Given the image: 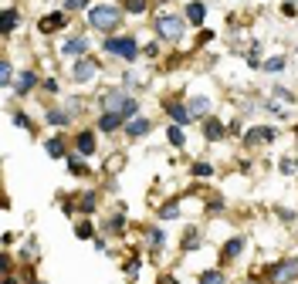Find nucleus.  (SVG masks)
I'll use <instances>...</instances> for the list:
<instances>
[{
  "label": "nucleus",
  "mask_w": 298,
  "mask_h": 284,
  "mask_svg": "<svg viewBox=\"0 0 298 284\" xmlns=\"http://www.w3.org/2000/svg\"><path fill=\"white\" fill-rule=\"evenodd\" d=\"M183 27H186V24L176 17V14H159V17H156V34L166 38V41H180Z\"/></svg>",
  "instance_id": "obj_1"
},
{
  "label": "nucleus",
  "mask_w": 298,
  "mask_h": 284,
  "mask_svg": "<svg viewBox=\"0 0 298 284\" xmlns=\"http://www.w3.org/2000/svg\"><path fill=\"white\" fill-rule=\"evenodd\" d=\"M119 7H92V14H88V20H92V27H98V31H112V27H119Z\"/></svg>",
  "instance_id": "obj_2"
},
{
  "label": "nucleus",
  "mask_w": 298,
  "mask_h": 284,
  "mask_svg": "<svg viewBox=\"0 0 298 284\" xmlns=\"http://www.w3.org/2000/svg\"><path fill=\"white\" fill-rule=\"evenodd\" d=\"M105 51L115 55V57H122V61H132V57L139 55V48H136L132 38H109L105 41Z\"/></svg>",
  "instance_id": "obj_3"
},
{
  "label": "nucleus",
  "mask_w": 298,
  "mask_h": 284,
  "mask_svg": "<svg viewBox=\"0 0 298 284\" xmlns=\"http://www.w3.org/2000/svg\"><path fill=\"white\" fill-rule=\"evenodd\" d=\"M95 71H98V61H95V57H78V64H74V81H88Z\"/></svg>",
  "instance_id": "obj_4"
},
{
  "label": "nucleus",
  "mask_w": 298,
  "mask_h": 284,
  "mask_svg": "<svg viewBox=\"0 0 298 284\" xmlns=\"http://www.w3.org/2000/svg\"><path fill=\"white\" fill-rule=\"evenodd\" d=\"M126 102H129L126 92H105V95H102V109H105V112H122Z\"/></svg>",
  "instance_id": "obj_5"
},
{
  "label": "nucleus",
  "mask_w": 298,
  "mask_h": 284,
  "mask_svg": "<svg viewBox=\"0 0 298 284\" xmlns=\"http://www.w3.org/2000/svg\"><path fill=\"white\" fill-rule=\"evenodd\" d=\"M122 118H126L122 112H102V118H98V129H102V132H112V129H119V125H122Z\"/></svg>",
  "instance_id": "obj_6"
},
{
  "label": "nucleus",
  "mask_w": 298,
  "mask_h": 284,
  "mask_svg": "<svg viewBox=\"0 0 298 284\" xmlns=\"http://www.w3.org/2000/svg\"><path fill=\"white\" fill-rule=\"evenodd\" d=\"M186 17H190V24H193V27H200V24H204V17H207V7L200 3V0L186 3Z\"/></svg>",
  "instance_id": "obj_7"
},
{
  "label": "nucleus",
  "mask_w": 298,
  "mask_h": 284,
  "mask_svg": "<svg viewBox=\"0 0 298 284\" xmlns=\"http://www.w3.org/2000/svg\"><path fill=\"white\" fill-rule=\"evenodd\" d=\"M292 278H298V267H292V264H278V267H271V281L285 284V281H292Z\"/></svg>",
  "instance_id": "obj_8"
},
{
  "label": "nucleus",
  "mask_w": 298,
  "mask_h": 284,
  "mask_svg": "<svg viewBox=\"0 0 298 284\" xmlns=\"http://www.w3.org/2000/svg\"><path fill=\"white\" fill-rule=\"evenodd\" d=\"M85 48H88V44H85V38H68L61 51H65L68 57H85Z\"/></svg>",
  "instance_id": "obj_9"
},
{
  "label": "nucleus",
  "mask_w": 298,
  "mask_h": 284,
  "mask_svg": "<svg viewBox=\"0 0 298 284\" xmlns=\"http://www.w3.org/2000/svg\"><path fill=\"white\" fill-rule=\"evenodd\" d=\"M152 125H149V118H129V125H126V135L132 139H139V135H146Z\"/></svg>",
  "instance_id": "obj_10"
},
{
  "label": "nucleus",
  "mask_w": 298,
  "mask_h": 284,
  "mask_svg": "<svg viewBox=\"0 0 298 284\" xmlns=\"http://www.w3.org/2000/svg\"><path fill=\"white\" fill-rule=\"evenodd\" d=\"M61 24H65V14H48V17H41V31L51 34V31H61Z\"/></svg>",
  "instance_id": "obj_11"
},
{
  "label": "nucleus",
  "mask_w": 298,
  "mask_h": 284,
  "mask_svg": "<svg viewBox=\"0 0 298 284\" xmlns=\"http://www.w3.org/2000/svg\"><path fill=\"white\" fill-rule=\"evenodd\" d=\"M275 129H264V125H261V129H251V132H247V142H271V139H275Z\"/></svg>",
  "instance_id": "obj_12"
},
{
  "label": "nucleus",
  "mask_w": 298,
  "mask_h": 284,
  "mask_svg": "<svg viewBox=\"0 0 298 284\" xmlns=\"http://www.w3.org/2000/svg\"><path fill=\"white\" fill-rule=\"evenodd\" d=\"M204 135L210 139V142H214V139H224V125L217 122V118H207L204 122Z\"/></svg>",
  "instance_id": "obj_13"
},
{
  "label": "nucleus",
  "mask_w": 298,
  "mask_h": 284,
  "mask_svg": "<svg viewBox=\"0 0 298 284\" xmlns=\"http://www.w3.org/2000/svg\"><path fill=\"white\" fill-rule=\"evenodd\" d=\"M34 71H20V78H17V92L24 95V92H31V88H34Z\"/></svg>",
  "instance_id": "obj_14"
},
{
  "label": "nucleus",
  "mask_w": 298,
  "mask_h": 284,
  "mask_svg": "<svg viewBox=\"0 0 298 284\" xmlns=\"http://www.w3.org/2000/svg\"><path fill=\"white\" fill-rule=\"evenodd\" d=\"M78 149H81V156H92V152H95V139H92V132H81V135H78Z\"/></svg>",
  "instance_id": "obj_15"
},
{
  "label": "nucleus",
  "mask_w": 298,
  "mask_h": 284,
  "mask_svg": "<svg viewBox=\"0 0 298 284\" xmlns=\"http://www.w3.org/2000/svg\"><path fill=\"white\" fill-rule=\"evenodd\" d=\"M169 115H173V122H176V125H186V122H190L186 105H169Z\"/></svg>",
  "instance_id": "obj_16"
},
{
  "label": "nucleus",
  "mask_w": 298,
  "mask_h": 284,
  "mask_svg": "<svg viewBox=\"0 0 298 284\" xmlns=\"http://www.w3.org/2000/svg\"><path fill=\"white\" fill-rule=\"evenodd\" d=\"M200 284H227V278H224L221 271H207L204 278H200Z\"/></svg>",
  "instance_id": "obj_17"
},
{
  "label": "nucleus",
  "mask_w": 298,
  "mask_h": 284,
  "mask_svg": "<svg viewBox=\"0 0 298 284\" xmlns=\"http://www.w3.org/2000/svg\"><path fill=\"white\" fill-rule=\"evenodd\" d=\"M159 217H163V220H176V217H180V203H166V207L159 210Z\"/></svg>",
  "instance_id": "obj_18"
},
{
  "label": "nucleus",
  "mask_w": 298,
  "mask_h": 284,
  "mask_svg": "<svg viewBox=\"0 0 298 284\" xmlns=\"http://www.w3.org/2000/svg\"><path fill=\"white\" fill-rule=\"evenodd\" d=\"M14 24H17V10L7 7V10H3V31H14Z\"/></svg>",
  "instance_id": "obj_19"
},
{
  "label": "nucleus",
  "mask_w": 298,
  "mask_h": 284,
  "mask_svg": "<svg viewBox=\"0 0 298 284\" xmlns=\"http://www.w3.org/2000/svg\"><path fill=\"white\" fill-rule=\"evenodd\" d=\"M275 95H278L281 102H288V98H292V95L285 92V88H278V92H275ZM268 109H271V112H275V115H285V112H288V109H285V105H268Z\"/></svg>",
  "instance_id": "obj_20"
},
{
  "label": "nucleus",
  "mask_w": 298,
  "mask_h": 284,
  "mask_svg": "<svg viewBox=\"0 0 298 284\" xmlns=\"http://www.w3.org/2000/svg\"><path fill=\"white\" fill-rule=\"evenodd\" d=\"M190 109H193L197 115H204L207 109H210V102H207V98H190Z\"/></svg>",
  "instance_id": "obj_21"
},
{
  "label": "nucleus",
  "mask_w": 298,
  "mask_h": 284,
  "mask_svg": "<svg viewBox=\"0 0 298 284\" xmlns=\"http://www.w3.org/2000/svg\"><path fill=\"white\" fill-rule=\"evenodd\" d=\"M44 149H48V156H65V146H61V139H51Z\"/></svg>",
  "instance_id": "obj_22"
},
{
  "label": "nucleus",
  "mask_w": 298,
  "mask_h": 284,
  "mask_svg": "<svg viewBox=\"0 0 298 284\" xmlns=\"http://www.w3.org/2000/svg\"><path fill=\"white\" fill-rule=\"evenodd\" d=\"M126 10L129 14H143L146 10V0H126Z\"/></svg>",
  "instance_id": "obj_23"
},
{
  "label": "nucleus",
  "mask_w": 298,
  "mask_h": 284,
  "mask_svg": "<svg viewBox=\"0 0 298 284\" xmlns=\"http://www.w3.org/2000/svg\"><path fill=\"white\" fill-rule=\"evenodd\" d=\"M166 135H169V142H173V146H183V129H180V125H173Z\"/></svg>",
  "instance_id": "obj_24"
},
{
  "label": "nucleus",
  "mask_w": 298,
  "mask_h": 284,
  "mask_svg": "<svg viewBox=\"0 0 298 284\" xmlns=\"http://www.w3.org/2000/svg\"><path fill=\"white\" fill-rule=\"evenodd\" d=\"M48 122H55V125H65V122H68V112H51V109H48Z\"/></svg>",
  "instance_id": "obj_25"
},
{
  "label": "nucleus",
  "mask_w": 298,
  "mask_h": 284,
  "mask_svg": "<svg viewBox=\"0 0 298 284\" xmlns=\"http://www.w3.org/2000/svg\"><path fill=\"white\" fill-rule=\"evenodd\" d=\"M241 250H244V240H230V244H227V257H237Z\"/></svg>",
  "instance_id": "obj_26"
},
{
  "label": "nucleus",
  "mask_w": 298,
  "mask_h": 284,
  "mask_svg": "<svg viewBox=\"0 0 298 284\" xmlns=\"http://www.w3.org/2000/svg\"><path fill=\"white\" fill-rule=\"evenodd\" d=\"M0 78H3V85H10V78H14V71H10V61H3V64H0Z\"/></svg>",
  "instance_id": "obj_27"
},
{
  "label": "nucleus",
  "mask_w": 298,
  "mask_h": 284,
  "mask_svg": "<svg viewBox=\"0 0 298 284\" xmlns=\"http://www.w3.org/2000/svg\"><path fill=\"white\" fill-rule=\"evenodd\" d=\"M193 172H197V176H210V172H214V166H210V163H197V166H193Z\"/></svg>",
  "instance_id": "obj_28"
},
{
  "label": "nucleus",
  "mask_w": 298,
  "mask_h": 284,
  "mask_svg": "<svg viewBox=\"0 0 298 284\" xmlns=\"http://www.w3.org/2000/svg\"><path fill=\"white\" fill-rule=\"evenodd\" d=\"M264 68H268V71H281V68H285V57H271Z\"/></svg>",
  "instance_id": "obj_29"
},
{
  "label": "nucleus",
  "mask_w": 298,
  "mask_h": 284,
  "mask_svg": "<svg viewBox=\"0 0 298 284\" xmlns=\"http://www.w3.org/2000/svg\"><path fill=\"white\" fill-rule=\"evenodd\" d=\"M136 112H139V105H136V102L129 98V102H126V109H122V115H126V118H132Z\"/></svg>",
  "instance_id": "obj_30"
},
{
  "label": "nucleus",
  "mask_w": 298,
  "mask_h": 284,
  "mask_svg": "<svg viewBox=\"0 0 298 284\" xmlns=\"http://www.w3.org/2000/svg\"><path fill=\"white\" fill-rule=\"evenodd\" d=\"M68 170H72V172H81V170H85V166L78 163V156H72V159H68Z\"/></svg>",
  "instance_id": "obj_31"
},
{
  "label": "nucleus",
  "mask_w": 298,
  "mask_h": 284,
  "mask_svg": "<svg viewBox=\"0 0 298 284\" xmlns=\"http://www.w3.org/2000/svg\"><path fill=\"white\" fill-rule=\"evenodd\" d=\"M85 3H88V0H65V7H68V10H78V7H85Z\"/></svg>",
  "instance_id": "obj_32"
},
{
  "label": "nucleus",
  "mask_w": 298,
  "mask_h": 284,
  "mask_svg": "<svg viewBox=\"0 0 298 284\" xmlns=\"http://www.w3.org/2000/svg\"><path fill=\"white\" fill-rule=\"evenodd\" d=\"M163 244H166V237H163V233L156 230V233H152V247H163Z\"/></svg>",
  "instance_id": "obj_33"
},
{
  "label": "nucleus",
  "mask_w": 298,
  "mask_h": 284,
  "mask_svg": "<svg viewBox=\"0 0 298 284\" xmlns=\"http://www.w3.org/2000/svg\"><path fill=\"white\" fill-rule=\"evenodd\" d=\"M281 172H295V163L292 159H281Z\"/></svg>",
  "instance_id": "obj_34"
}]
</instances>
